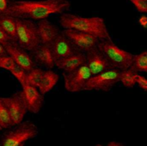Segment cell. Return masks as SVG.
Segmentation results:
<instances>
[{
	"instance_id": "cell-1",
	"label": "cell",
	"mask_w": 147,
	"mask_h": 146,
	"mask_svg": "<svg viewBox=\"0 0 147 146\" xmlns=\"http://www.w3.org/2000/svg\"><path fill=\"white\" fill-rule=\"evenodd\" d=\"M71 7L70 0H11L4 14L15 18L40 21L53 15L62 14Z\"/></svg>"
},
{
	"instance_id": "cell-2",
	"label": "cell",
	"mask_w": 147,
	"mask_h": 146,
	"mask_svg": "<svg viewBox=\"0 0 147 146\" xmlns=\"http://www.w3.org/2000/svg\"><path fill=\"white\" fill-rule=\"evenodd\" d=\"M59 22L64 28L88 33L96 36L99 40L112 39L104 20L99 16L84 17L63 12L59 16Z\"/></svg>"
},
{
	"instance_id": "cell-3",
	"label": "cell",
	"mask_w": 147,
	"mask_h": 146,
	"mask_svg": "<svg viewBox=\"0 0 147 146\" xmlns=\"http://www.w3.org/2000/svg\"><path fill=\"white\" fill-rule=\"evenodd\" d=\"M97 47L104 53L114 68L121 71L130 68L134 54L117 46L112 39L100 40Z\"/></svg>"
},
{
	"instance_id": "cell-4",
	"label": "cell",
	"mask_w": 147,
	"mask_h": 146,
	"mask_svg": "<svg viewBox=\"0 0 147 146\" xmlns=\"http://www.w3.org/2000/svg\"><path fill=\"white\" fill-rule=\"evenodd\" d=\"M16 42L28 52H33L40 44L36 23L29 19L16 18Z\"/></svg>"
},
{
	"instance_id": "cell-5",
	"label": "cell",
	"mask_w": 147,
	"mask_h": 146,
	"mask_svg": "<svg viewBox=\"0 0 147 146\" xmlns=\"http://www.w3.org/2000/svg\"><path fill=\"white\" fill-rule=\"evenodd\" d=\"M1 138L0 146H20L38 135L37 126L30 121H22Z\"/></svg>"
},
{
	"instance_id": "cell-6",
	"label": "cell",
	"mask_w": 147,
	"mask_h": 146,
	"mask_svg": "<svg viewBox=\"0 0 147 146\" xmlns=\"http://www.w3.org/2000/svg\"><path fill=\"white\" fill-rule=\"evenodd\" d=\"M120 72L121 70L111 68L98 74L92 75L87 81L84 90L108 92L119 82Z\"/></svg>"
},
{
	"instance_id": "cell-7",
	"label": "cell",
	"mask_w": 147,
	"mask_h": 146,
	"mask_svg": "<svg viewBox=\"0 0 147 146\" xmlns=\"http://www.w3.org/2000/svg\"><path fill=\"white\" fill-rule=\"evenodd\" d=\"M63 76L65 89L71 93H78L84 89V86L92 74L88 66L84 65L71 72H64Z\"/></svg>"
},
{
	"instance_id": "cell-8",
	"label": "cell",
	"mask_w": 147,
	"mask_h": 146,
	"mask_svg": "<svg viewBox=\"0 0 147 146\" xmlns=\"http://www.w3.org/2000/svg\"><path fill=\"white\" fill-rule=\"evenodd\" d=\"M1 98L5 107L7 108L13 126L22 122L28 112V109L22 96V90L13 94L9 97H1Z\"/></svg>"
},
{
	"instance_id": "cell-9",
	"label": "cell",
	"mask_w": 147,
	"mask_h": 146,
	"mask_svg": "<svg viewBox=\"0 0 147 146\" xmlns=\"http://www.w3.org/2000/svg\"><path fill=\"white\" fill-rule=\"evenodd\" d=\"M6 53L11 57L14 62L19 66L22 67L27 71L36 66V64L30 53L27 50L23 49L17 42L9 41L3 45Z\"/></svg>"
},
{
	"instance_id": "cell-10",
	"label": "cell",
	"mask_w": 147,
	"mask_h": 146,
	"mask_svg": "<svg viewBox=\"0 0 147 146\" xmlns=\"http://www.w3.org/2000/svg\"><path fill=\"white\" fill-rule=\"evenodd\" d=\"M62 34L65 35L82 52H85L90 49L96 46L100 40L96 36L93 34L70 28H64Z\"/></svg>"
},
{
	"instance_id": "cell-11",
	"label": "cell",
	"mask_w": 147,
	"mask_h": 146,
	"mask_svg": "<svg viewBox=\"0 0 147 146\" xmlns=\"http://www.w3.org/2000/svg\"><path fill=\"white\" fill-rule=\"evenodd\" d=\"M86 58V65L92 75L98 74L106 70L114 68L104 53L96 46L84 52Z\"/></svg>"
},
{
	"instance_id": "cell-12",
	"label": "cell",
	"mask_w": 147,
	"mask_h": 146,
	"mask_svg": "<svg viewBox=\"0 0 147 146\" xmlns=\"http://www.w3.org/2000/svg\"><path fill=\"white\" fill-rule=\"evenodd\" d=\"M50 47L55 60L66 58L80 52L72 44V42L62 34V32H60L53 40V42L50 44Z\"/></svg>"
},
{
	"instance_id": "cell-13",
	"label": "cell",
	"mask_w": 147,
	"mask_h": 146,
	"mask_svg": "<svg viewBox=\"0 0 147 146\" xmlns=\"http://www.w3.org/2000/svg\"><path fill=\"white\" fill-rule=\"evenodd\" d=\"M22 96L28 112L32 114H38L44 105V96L39 91L38 88L30 84H24L22 86Z\"/></svg>"
},
{
	"instance_id": "cell-14",
	"label": "cell",
	"mask_w": 147,
	"mask_h": 146,
	"mask_svg": "<svg viewBox=\"0 0 147 146\" xmlns=\"http://www.w3.org/2000/svg\"><path fill=\"white\" fill-rule=\"evenodd\" d=\"M31 55L35 64L47 69H53L55 67L56 60L49 45L40 44L35 50L31 52Z\"/></svg>"
},
{
	"instance_id": "cell-15",
	"label": "cell",
	"mask_w": 147,
	"mask_h": 146,
	"mask_svg": "<svg viewBox=\"0 0 147 146\" xmlns=\"http://www.w3.org/2000/svg\"><path fill=\"white\" fill-rule=\"evenodd\" d=\"M37 31L40 37V44L49 45L60 33V30L57 26L51 23L47 19H42L38 21Z\"/></svg>"
},
{
	"instance_id": "cell-16",
	"label": "cell",
	"mask_w": 147,
	"mask_h": 146,
	"mask_svg": "<svg viewBox=\"0 0 147 146\" xmlns=\"http://www.w3.org/2000/svg\"><path fill=\"white\" fill-rule=\"evenodd\" d=\"M86 64V58L84 52H79L66 58L59 59L55 61V66L65 71V72H71L82 65Z\"/></svg>"
},
{
	"instance_id": "cell-17",
	"label": "cell",
	"mask_w": 147,
	"mask_h": 146,
	"mask_svg": "<svg viewBox=\"0 0 147 146\" xmlns=\"http://www.w3.org/2000/svg\"><path fill=\"white\" fill-rule=\"evenodd\" d=\"M59 79V75L52 71L51 69H48L47 71H44V74L41 79V82L38 87L39 91L44 96L45 94L51 91L53 87L57 84L58 81Z\"/></svg>"
},
{
	"instance_id": "cell-18",
	"label": "cell",
	"mask_w": 147,
	"mask_h": 146,
	"mask_svg": "<svg viewBox=\"0 0 147 146\" xmlns=\"http://www.w3.org/2000/svg\"><path fill=\"white\" fill-rule=\"evenodd\" d=\"M0 27L11 40L16 42V26L15 17L4 13L0 15Z\"/></svg>"
},
{
	"instance_id": "cell-19",
	"label": "cell",
	"mask_w": 147,
	"mask_h": 146,
	"mask_svg": "<svg viewBox=\"0 0 147 146\" xmlns=\"http://www.w3.org/2000/svg\"><path fill=\"white\" fill-rule=\"evenodd\" d=\"M138 74V72L132 70L131 68L122 70L120 72L119 82H121L122 85L127 89L134 88L136 85V77Z\"/></svg>"
},
{
	"instance_id": "cell-20",
	"label": "cell",
	"mask_w": 147,
	"mask_h": 146,
	"mask_svg": "<svg viewBox=\"0 0 147 146\" xmlns=\"http://www.w3.org/2000/svg\"><path fill=\"white\" fill-rule=\"evenodd\" d=\"M130 68L136 72L147 71V51H144L137 55H134L133 62Z\"/></svg>"
},
{
	"instance_id": "cell-21",
	"label": "cell",
	"mask_w": 147,
	"mask_h": 146,
	"mask_svg": "<svg viewBox=\"0 0 147 146\" xmlns=\"http://www.w3.org/2000/svg\"><path fill=\"white\" fill-rule=\"evenodd\" d=\"M43 74H44L43 69H41L40 67L34 66L33 69H31L27 72V83L38 88L41 82Z\"/></svg>"
},
{
	"instance_id": "cell-22",
	"label": "cell",
	"mask_w": 147,
	"mask_h": 146,
	"mask_svg": "<svg viewBox=\"0 0 147 146\" xmlns=\"http://www.w3.org/2000/svg\"><path fill=\"white\" fill-rule=\"evenodd\" d=\"M0 126H2L3 129H6V128L13 126L7 108L3 102L1 97H0Z\"/></svg>"
},
{
	"instance_id": "cell-23",
	"label": "cell",
	"mask_w": 147,
	"mask_h": 146,
	"mask_svg": "<svg viewBox=\"0 0 147 146\" xmlns=\"http://www.w3.org/2000/svg\"><path fill=\"white\" fill-rule=\"evenodd\" d=\"M9 71L16 77V79L21 84V86H23L24 84L27 83V72L28 71L24 70L22 67L15 64Z\"/></svg>"
},
{
	"instance_id": "cell-24",
	"label": "cell",
	"mask_w": 147,
	"mask_h": 146,
	"mask_svg": "<svg viewBox=\"0 0 147 146\" xmlns=\"http://www.w3.org/2000/svg\"><path fill=\"white\" fill-rule=\"evenodd\" d=\"M15 64L16 63L14 62V60L7 53L3 56H0V68L4 69L6 71H9Z\"/></svg>"
},
{
	"instance_id": "cell-25",
	"label": "cell",
	"mask_w": 147,
	"mask_h": 146,
	"mask_svg": "<svg viewBox=\"0 0 147 146\" xmlns=\"http://www.w3.org/2000/svg\"><path fill=\"white\" fill-rule=\"evenodd\" d=\"M136 8V9L142 13L146 14L147 12V0H129Z\"/></svg>"
},
{
	"instance_id": "cell-26",
	"label": "cell",
	"mask_w": 147,
	"mask_h": 146,
	"mask_svg": "<svg viewBox=\"0 0 147 146\" xmlns=\"http://www.w3.org/2000/svg\"><path fill=\"white\" fill-rule=\"evenodd\" d=\"M136 84L143 90V91H147V80L146 78L138 74L136 77Z\"/></svg>"
},
{
	"instance_id": "cell-27",
	"label": "cell",
	"mask_w": 147,
	"mask_h": 146,
	"mask_svg": "<svg viewBox=\"0 0 147 146\" xmlns=\"http://www.w3.org/2000/svg\"><path fill=\"white\" fill-rule=\"evenodd\" d=\"M9 41H13V40H11V39L6 34V33L0 27V43L3 46V45H5L6 43H8Z\"/></svg>"
},
{
	"instance_id": "cell-28",
	"label": "cell",
	"mask_w": 147,
	"mask_h": 146,
	"mask_svg": "<svg viewBox=\"0 0 147 146\" xmlns=\"http://www.w3.org/2000/svg\"><path fill=\"white\" fill-rule=\"evenodd\" d=\"M8 0H0V15L3 14L8 7Z\"/></svg>"
},
{
	"instance_id": "cell-29",
	"label": "cell",
	"mask_w": 147,
	"mask_h": 146,
	"mask_svg": "<svg viewBox=\"0 0 147 146\" xmlns=\"http://www.w3.org/2000/svg\"><path fill=\"white\" fill-rule=\"evenodd\" d=\"M139 23H140V26H142L144 28H146L147 17L146 15H141V16L139 18Z\"/></svg>"
},
{
	"instance_id": "cell-30",
	"label": "cell",
	"mask_w": 147,
	"mask_h": 146,
	"mask_svg": "<svg viewBox=\"0 0 147 146\" xmlns=\"http://www.w3.org/2000/svg\"><path fill=\"white\" fill-rule=\"evenodd\" d=\"M107 146H125L123 144L120 143V142H117V141H112V142H109Z\"/></svg>"
},
{
	"instance_id": "cell-31",
	"label": "cell",
	"mask_w": 147,
	"mask_h": 146,
	"mask_svg": "<svg viewBox=\"0 0 147 146\" xmlns=\"http://www.w3.org/2000/svg\"><path fill=\"white\" fill-rule=\"evenodd\" d=\"M4 54H6L5 49H4V47H3V46L0 43V56H3V55H4Z\"/></svg>"
},
{
	"instance_id": "cell-32",
	"label": "cell",
	"mask_w": 147,
	"mask_h": 146,
	"mask_svg": "<svg viewBox=\"0 0 147 146\" xmlns=\"http://www.w3.org/2000/svg\"><path fill=\"white\" fill-rule=\"evenodd\" d=\"M96 146H102V145H100V144H97Z\"/></svg>"
},
{
	"instance_id": "cell-33",
	"label": "cell",
	"mask_w": 147,
	"mask_h": 146,
	"mask_svg": "<svg viewBox=\"0 0 147 146\" xmlns=\"http://www.w3.org/2000/svg\"><path fill=\"white\" fill-rule=\"evenodd\" d=\"M1 130H3V128H2V126H0V131H1Z\"/></svg>"
},
{
	"instance_id": "cell-34",
	"label": "cell",
	"mask_w": 147,
	"mask_h": 146,
	"mask_svg": "<svg viewBox=\"0 0 147 146\" xmlns=\"http://www.w3.org/2000/svg\"><path fill=\"white\" fill-rule=\"evenodd\" d=\"M20 146H24V145H20Z\"/></svg>"
}]
</instances>
